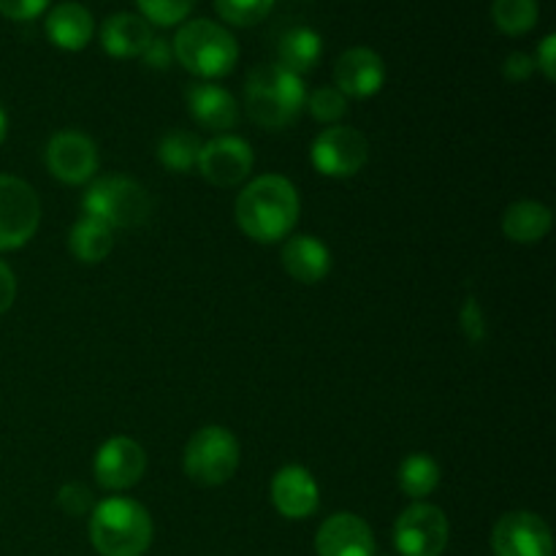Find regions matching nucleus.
Returning a JSON list of instances; mask_svg holds the SVG:
<instances>
[{"label":"nucleus","instance_id":"obj_32","mask_svg":"<svg viewBox=\"0 0 556 556\" xmlns=\"http://www.w3.org/2000/svg\"><path fill=\"white\" fill-rule=\"evenodd\" d=\"M47 5L49 0H0V14L16 22H27L36 20Z\"/></svg>","mask_w":556,"mask_h":556},{"label":"nucleus","instance_id":"obj_27","mask_svg":"<svg viewBox=\"0 0 556 556\" xmlns=\"http://www.w3.org/2000/svg\"><path fill=\"white\" fill-rule=\"evenodd\" d=\"M271 5H275V0H215L217 14L237 27L258 25L261 20L269 16Z\"/></svg>","mask_w":556,"mask_h":556},{"label":"nucleus","instance_id":"obj_24","mask_svg":"<svg viewBox=\"0 0 556 556\" xmlns=\"http://www.w3.org/2000/svg\"><path fill=\"white\" fill-rule=\"evenodd\" d=\"M440 467L429 454H410L400 465V489L413 500H424L438 489Z\"/></svg>","mask_w":556,"mask_h":556},{"label":"nucleus","instance_id":"obj_17","mask_svg":"<svg viewBox=\"0 0 556 556\" xmlns=\"http://www.w3.org/2000/svg\"><path fill=\"white\" fill-rule=\"evenodd\" d=\"M190 114L201 128H210L215 134H226L239 123V106L233 96L223 87L210 85V81H195L185 90Z\"/></svg>","mask_w":556,"mask_h":556},{"label":"nucleus","instance_id":"obj_15","mask_svg":"<svg viewBox=\"0 0 556 556\" xmlns=\"http://www.w3.org/2000/svg\"><path fill=\"white\" fill-rule=\"evenodd\" d=\"M318 556H375V535L356 514H334L315 535Z\"/></svg>","mask_w":556,"mask_h":556},{"label":"nucleus","instance_id":"obj_11","mask_svg":"<svg viewBox=\"0 0 556 556\" xmlns=\"http://www.w3.org/2000/svg\"><path fill=\"white\" fill-rule=\"evenodd\" d=\"M195 166H199L201 177L215 188H237L253 172V150L239 136L223 134L201 144Z\"/></svg>","mask_w":556,"mask_h":556},{"label":"nucleus","instance_id":"obj_9","mask_svg":"<svg viewBox=\"0 0 556 556\" xmlns=\"http://www.w3.org/2000/svg\"><path fill=\"white\" fill-rule=\"evenodd\" d=\"M448 519L438 505L413 503L396 519V552L402 556H443L448 546Z\"/></svg>","mask_w":556,"mask_h":556},{"label":"nucleus","instance_id":"obj_30","mask_svg":"<svg viewBox=\"0 0 556 556\" xmlns=\"http://www.w3.org/2000/svg\"><path fill=\"white\" fill-rule=\"evenodd\" d=\"M58 505L65 516H85L87 510L96 508L92 492L85 483H65L58 492Z\"/></svg>","mask_w":556,"mask_h":556},{"label":"nucleus","instance_id":"obj_7","mask_svg":"<svg viewBox=\"0 0 556 556\" xmlns=\"http://www.w3.org/2000/svg\"><path fill=\"white\" fill-rule=\"evenodd\" d=\"M41 223V201L20 177L0 174V250H16L30 242Z\"/></svg>","mask_w":556,"mask_h":556},{"label":"nucleus","instance_id":"obj_8","mask_svg":"<svg viewBox=\"0 0 556 556\" xmlns=\"http://www.w3.org/2000/svg\"><path fill=\"white\" fill-rule=\"evenodd\" d=\"M309 157L324 177H356L369 161V141L362 130L351 125H331L313 141Z\"/></svg>","mask_w":556,"mask_h":556},{"label":"nucleus","instance_id":"obj_29","mask_svg":"<svg viewBox=\"0 0 556 556\" xmlns=\"http://www.w3.org/2000/svg\"><path fill=\"white\" fill-rule=\"evenodd\" d=\"M304 106L309 109V114H313L318 123H337V119L348 114V98L342 96L337 87H318V90L307 98Z\"/></svg>","mask_w":556,"mask_h":556},{"label":"nucleus","instance_id":"obj_10","mask_svg":"<svg viewBox=\"0 0 556 556\" xmlns=\"http://www.w3.org/2000/svg\"><path fill=\"white\" fill-rule=\"evenodd\" d=\"M494 556H554V538L546 521L527 510L505 514L492 530Z\"/></svg>","mask_w":556,"mask_h":556},{"label":"nucleus","instance_id":"obj_12","mask_svg":"<svg viewBox=\"0 0 556 556\" xmlns=\"http://www.w3.org/2000/svg\"><path fill=\"white\" fill-rule=\"evenodd\" d=\"M47 168L65 185H81L96 177L98 150L79 130H60L47 144Z\"/></svg>","mask_w":556,"mask_h":556},{"label":"nucleus","instance_id":"obj_14","mask_svg":"<svg viewBox=\"0 0 556 556\" xmlns=\"http://www.w3.org/2000/svg\"><path fill=\"white\" fill-rule=\"evenodd\" d=\"M386 63L375 49L353 47L334 63V87L345 98H369L383 87Z\"/></svg>","mask_w":556,"mask_h":556},{"label":"nucleus","instance_id":"obj_13","mask_svg":"<svg viewBox=\"0 0 556 556\" xmlns=\"http://www.w3.org/2000/svg\"><path fill=\"white\" fill-rule=\"evenodd\" d=\"M147 470V454L136 440L112 438L98 448L92 472L96 481L109 492H123V489L136 486Z\"/></svg>","mask_w":556,"mask_h":556},{"label":"nucleus","instance_id":"obj_23","mask_svg":"<svg viewBox=\"0 0 556 556\" xmlns=\"http://www.w3.org/2000/svg\"><path fill=\"white\" fill-rule=\"evenodd\" d=\"M324 52V41H320L318 33L313 27H291L286 36L280 38V47H277V63L282 68L293 71V74H307L315 68V63L320 60Z\"/></svg>","mask_w":556,"mask_h":556},{"label":"nucleus","instance_id":"obj_37","mask_svg":"<svg viewBox=\"0 0 556 556\" xmlns=\"http://www.w3.org/2000/svg\"><path fill=\"white\" fill-rule=\"evenodd\" d=\"M5 130H9V119H5V112L0 109V144H3L5 139Z\"/></svg>","mask_w":556,"mask_h":556},{"label":"nucleus","instance_id":"obj_21","mask_svg":"<svg viewBox=\"0 0 556 556\" xmlns=\"http://www.w3.org/2000/svg\"><path fill=\"white\" fill-rule=\"evenodd\" d=\"M552 226V210L546 204H541V201H516L503 215V231L510 242L535 244L541 239H546Z\"/></svg>","mask_w":556,"mask_h":556},{"label":"nucleus","instance_id":"obj_2","mask_svg":"<svg viewBox=\"0 0 556 556\" xmlns=\"http://www.w3.org/2000/svg\"><path fill=\"white\" fill-rule=\"evenodd\" d=\"M307 103V87L302 76L282 68L280 63H266L250 71L244 85V106L250 119L266 130H282L296 123Z\"/></svg>","mask_w":556,"mask_h":556},{"label":"nucleus","instance_id":"obj_20","mask_svg":"<svg viewBox=\"0 0 556 556\" xmlns=\"http://www.w3.org/2000/svg\"><path fill=\"white\" fill-rule=\"evenodd\" d=\"M152 38L150 22L139 14H112L101 27V43L112 58H141Z\"/></svg>","mask_w":556,"mask_h":556},{"label":"nucleus","instance_id":"obj_1","mask_svg":"<svg viewBox=\"0 0 556 556\" xmlns=\"http://www.w3.org/2000/svg\"><path fill=\"white\" fill-rule=\"evenodd\" d=\"M299 190L280 174L253 179L237 199V223L255 242H280L299 220Z\"/></svg>","mask_w":556,"mask_h":556},{"label":"nucleus","instance_id":"obj_26","mask_svg":"<svg viewBox=\"0 0 556 556\" xmlns=\"http://www.w3.org/2000/svg\"><path fill=\"white\" fill-rule=\"evenodd\" d=\"M492 16L505 36H525L538 25V0H494Z\"/></svg>","mask_w":556,"mask_h":556},{"label":"nucleus","instance_id":"obj_25","mask_svg":"<svg viewBox=\"0 0 556 556\" xmlns=\"http://www.w3.org/2000/svg\"><path fill=\"white\" fill-rule=\"evenodd\" d=\"M201 139L188 130H168L161 141H157V161L174 174H185L199 163Z\"/></svg>","mask_w":556,"mask_h":556},{"label":"nucleus","instance_id":"obj_22","mask_svg":"<svg viewBox=\"0 0 556 556\" xmlns=\"http://www.w3.org/2000/svg\"><path fill=\"white\" fill-rule=\"evenodd\" d=\"M68 248L81 264H101L114 250V228L98 217L81 215L68 233Z\"/></svg>","mask_w":556,"mask_h":556},{"label":"nucleus","instance_id":"obj_19","mask_svg":"<svg viewBox=\"0 0 556 556\" xmlns=\"http://www.w3.org/2000/svg\"><path fill=\"white\" fill-rule=\"evenodd\" d=\"M92 33H96V20H92V14L81 3L65 0V3H58L49 11L47 36L54 47L79 52V49L90 43Z\"/></svg>","mask_w":556,"mask_h":556},{"label":"nucleus","instance_id":"obj_35","mask_svg":"<svg viewBox=\"0 0 556 556\" xmlns=\"http://www.w3.org/2000/svg\"><path fill=\"white\" fill-rule=\"evenodd\" d=\"M554 54H556V38L546 36L538 47V58H535V68H541L546 74L548 81L556 79V65H554Z\"/></svg>","mask_w":556,"mask_h":556},{"label":"nucleus","instance_id":"obj_36","mask_svg":"<svg viewBox=\"0 0 556 556\" xmlns=\"http://www.w3.org/2000/svg\"><path fill=\"white\" fill-rule=\"evenodd\" d=\"M16 299V277L9 266L0 261V315L9 313Z\"/></svg>","mask_w":556,"mask_h":556},{"label":"nucleus","instance_id":"obj_3","mask_svg":"<svg viewBox=\"0 0 556 556\" xmlns=\"http://www.w3.org/2000/svg\"><path fill=\"white\" fill-rule=\"evenodd\" d=\"M90 541L101 556H141L152 543V519L130 497H109L92 508Z\"/></svg>","mask_w":556,"mask_h":556},{"label":"nucleus","instance_id":"obj_33","mask_svg":"<svg viewBox=\"0 0 556 556\" xmlns=\"http://www.w3.org/2000/svg\"><path fill=\"white\" fill-rule=\"evenodd\" d=\"M532 71H535V58H530V54H525V52L508 54V58H505V63H503L505 79H510V81L530 79Z\"/></svg>","mask_w":556,"mask_h":556},{"label":"nucleus","instance_id":"obj_31","mask_svg":"<svg viewBox=\"0 0 556 556\" xmlns=\"http://www.w3.org/2000/svg\"><path fill=\"white\" fill-rule=\"evenodd\" d=\"M462 331L470 342H481L486 334V326H483V313L481 304L476 296L465 299V307H462Z\"/></svg>","mask_w":556,"mask_h":556},{"label":"nucleus","instance_id":"obj_18","mask_svg":"<svg viewBox=\"0 0 556 556\" xmlns=\"http://www.w3.org/2000/svg\"><path fill=\"white\" fill-rule=\"evenodd\" d=\"M282 266L296 282L315 286V282L326 280V275L331 271V255L324 242L307 237V233H299L282 244Z\"/></svg>","mask_w":556,"mask_h":556},{"label":"nucleus","instance_id":"obj_34","mask_svg":"<svg viewBox=\"0 0 556 556\" xmlns=\"http://www.w3.org/2000/svg\"><path fill=\"white\" fill-rule=\"evenodd\" d=\"M141 58H144V63L152 65V68H168V65H172V58H174L172 43H168L166 38L155 36L150 41V47L144 49V54H141Z\"/></svg>","mask_w":556,"mask_h":556},{"label":"nucleus","instance_id":"obj_4","mask_svg":"<svg viewBox=\"0 0 556 556\" xmlns=\"http://www.w3.org/2000/svg\"><path fill=\"white\" fill-rule=\"evenodd\" d=\"M172 52L199 79H220L231 74L239 60L237 38L231 30L210 20L185 22L174 36Z\"/></svg>","mask_w":556,"mask_h":556},{"label":"nucleus","instance_id":"obj_5","mask_svg":"<svg viewBox=\"0 0 556 556\" xmlns=\"http://www.w3.org/2000/svg\"><path fill=\"white\" fill-rule=\"evenodd\" d=\"M85 215L98 217L109 228H136L150 220L152 199L136 179L101 177L81 199Z\"/></svg>","mask_w":556,"mask_h":556},{"label":"nucleus","instance_id":"obj_28","mask_svg":"<svg viewBox=\"0 0 556 556\" xmlns=\"http://www.w3.org/2000/svg\"><path fill=\"white\" fill-rule=\"evenodd\" d=\"M136 5H139L141 16H144L147 22L172 27L179 25V22L193 11L195 0H136Z\"/></svg>","mask_w":556,"mask_h":556},{"label":"nucleus","instance_id":"obj_6","mask_svg":"<svg viewBox=\"0 0 556 556\" xmlns=\"http://www.w3.org/2000/svg\"><path fill=\"white\" fill-rule=\"evenodd\" d=\"M185 476L199 486H220L239 467V443L226 427H204L185 445Z\"/></svg>","mask_w":556,"mask_h":556},{"label":"nucleus","instance_id":"obj_16","mask_svg":"<svg viewBox=\"0 0 556 556\" xmlns=\"http://www.w3.org/2000/svg\"><path fill=\"white\" fill-rule=\"evenodd\" d=\"M271 505L286 519H309L320 505L318 483L304 467H282L271 481Z\"/></svg>","mask_w":556,"mask_h":556}]
</instances>
